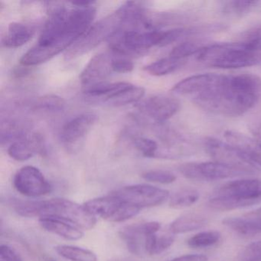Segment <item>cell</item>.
I'll use <instances>...</instances> for the list:
<instances>
[{
  "mask_svg": "<svg viewBox=\"0 0 261 261\" xmlns=\"http://www.w3.org/2000/svg\"><path fill=\"white\" fill-rule=\"evenodd\" d=\"M96 9L91 6L68 10L58 6L51 10L39 41L20 59V65L33 67L53 59L80 39L91 27Z\"/></svg>",
  "mask_w": 261,
  "mask_h": 261,
  "instance_id": "cell-1",
  "label": "cell"
},
{
  "mask_svg": "<svg viewBox=\"0 0 261 261\" xmlns=\"http://www.w3.org/2000/svg\"><path fill=\"white\" fill-rule=\"evenodd\" d=\"M261 99V77L256 74L220 75L207 91L192 99L210 112L238 117L254 108Z\"/></svg>",
  "mask_w": 261,
  "mask_h": 261,
  "instance_id": "cell-2",
  "label": "cell"
},
{
  "mask_svg": "<svg viewBox=\"0 0 261 261\" xmlns=\"http://www.w3.org/2000/svg\"><path fill=\"white\" fill-rule=\"evenodd\" d=\"M12 205L15 212L20 216L56 218L84 230H91L97 223L96 217L85 205L65 198H53L39 201L15 200Z\"/></svg>",
  "mask_w": 261,
  "mask_h": 261,
  "instance_id": "cell-3",
  "label": "cell"
},
{
  "mask_svg": "<svg viewBox=\"0 0 261 261\" xmlns=\"http://www.w3.org/2000/svg\"><path fill=\"white\" fill-rule=\"evenodd\" d=\"M261 202V180H235L217 189L209 200L214 210L226 212L248 207Z\"/></svg>",
  "mask_w": 261,
  "mask_h": 261,
  "instance_id": "cell-4",
  "label": "cell"
},
{
  "mask_svg": "<svg viewBox=\"0 0 261 261\" xmlns=\"http://www.w3.org/2000/svg\"><path fill=\"white\" fill-rule=\"evenodd\" d=\"M197 58L215 68L237 69L260 63L261 53L249 51L238 42L203 47Z\"/></svg>",
  "mask_w": 261,
  "mask_h": 261,
  "instance_id": "cell-5",
  "label": "cell"
},
{
  "mask_svg": "<svg viewBox=\"0 0 261 261\" xmlns=\"http://www.w3.org/2000/svg\"><path fill=\"white\" fill-rule=\"evenodd\" d=\"M127 4L122 6L112 14L93 24L89 30L77 39L67 53L68 59H74L89 53L105 40H109L120 30L126 20Z\"/></svg>",
  "mask_w": 261,
  "mask_h": 261,
  "instance_id": "cell-6",
  "label": "cell"
},
{
  "mask_svg": "<svg viewBox=\"0 0 261 261\" xmlns=\"http://www.w3.org/2000/svg\"><path fill=\"white\" fill-rule=\"evenodd\" d=\"M85 206L94 216L116 223L127 221L137 216L140 211L137 206L122 201L112 195L93 198L87 201Z\"/></svg>",
  "mask_w": 261,
  "mask_h": 261,
  "instance_id": "cell-7",
  "label": "cell"
},
{
  "mask_svg": "<svg viewBox=\"0 0 261 261\" xmlns=\"http://www.w3.org/2000/svg\"><path fill=\"white\" fill-rule=\"evenodd\" d=\"M111 195L141 209L163 204L169 198V192L149 185H134L121 188Z\"/></svg>",
  "mask_w": 261,
  "mask_h": 261,
  "instance_id": "cell-8",
  "label": "cell"
},
{
  "mask_svg": "<svg viewBox=\"0 0 261 261\" xmlns=\"http://www.w3.org/2000/svg\"><path fill=\"white\" fill-rule=\"evenodd\" d=\"M178 169L183 176L196 181H215L247 175L242 171L215 161L184 163Z\"/></svg>",
  "mask_w": 261,
  "mask_h": 261,
  "instance_id": "cell-9",
  "label": "cell"
},
{
  "mask_svg": "<svg viewBox=\"0 0 261 261\" xmlns=\"http://www.w3.org/2000/svg\"><path fill=\"white\" fill-rule=\"evenodd\" d=\"M205 145L207 152L215 162L231 166L247 175L255 173L257 170V168L245 155L227 143L209 138L206 140Z\"/></svg>",
  "mask_w": 261,
  "mask_h": 261,
  "instance_id": "cell-10",
  "label": "cell"
},
{
  "mask_svg": "<svg viewBox=\"0 0 261 261\" xmlns=\"http://www.w3.org/2000/svg\"><path fill=\"white\" fill-rule=\"evenodd\" d=\"M13 186L17 192L27 197H40L51 192V186L38 168L27 166L14 176Z\"/></svg>",
  "mask_w": 261,
  "mask_h": 261,
  "instance_id": "cell-11",
  "label": "cell"
},
{
  "mask_svg": "<svg viewBox=\"0 0 261 261\" xmlns=\"http://www.w3.org/2000/svg\"><path fill=\"white\" fill-rule=\"evenodd\" d=\"M139 111L156 123H163L173 117L180 109V102L175 97L165 95L152 96L143 100Z\"/></svg>",
  "mask_w": 261,
  "mask_h": 261,
  "instance_id": "cell-12",
  "label": "cell"
},
{
  "mask_svg": "<svg viewBox=\"0 0 261 261\" xmlns=\"http://www.w3.org/2000/svg\"><path fill=\"white\" fill-rule=\"evenodd\" d=\"M161 228V224L156 221L140 223L123 227L120 231L122 238L128 250L134 254H140L144 250V242L146 237L155 234Z\"/></svg>",
  "mask_w": 261,
  "mask_h": 261,
  "instance_id": "cell-13",
  "label": "cell"
},
{
  "mask_svg": "<svg viewBox=\"0 0 261 261\" xmlns=\"http://www.w3.org/2000/svg\"><path fill=\"white\" fill-rule=\"evenodd\" d=\"M113 53H101L93 57L80 75L82 85H90L103 82L113 71Z\"/></svg>",
  "mask_w": 261,
  "mask_h": 261,
  "instance_id": "cell-14",
  "label": "cell"
},
{
  "mask_svg": "<svg viewBox=\"0 0 261 261\" xmlns=\"http://www.w3.org/2000/svg\"><path fill=\"white\" fill-rule=\"evenodd\" d=\"M221 74H201L191 76L178 82L172 88V91L178 95L189 96L193 99L207 91L213 86Z\"/></svg>",
  "mask_w": 261,
  "mask_h": 261,
  "instance_id": "cell-15",
  "label": "cell"
},
{
  "mask_svg": "<svg viewBox=\"0 0 261 261\" xmlns=\"http://www.w3.org/2000/svg\"><path fill=\"white\" fill-rule=\"evenodd\" d=\"M226 143L245 155L253 164L261 166V141L235 131H226Z\"/></svg>",
  "mask_w": 261,
  "mask_h": 261,
  "instance_id": "cell-16",
  "label": "cell"
},
{
  "mask_svg": "<svg viewBox=\"0 0 261 261\" xmlns=\"http://www.w3.org/2000/svg\"><path fill=\"white\" fill-rule=\"evenodd\" d=\"M97 116L92 113L81 114L63 126L61 139L67 144H72L83 138L95 124Z\"/></svg>",
  "mask_w": 261,
  "mask_h": 261,
  "instance_id": "cell-17",
  "label": "cell"
},
{
  "mask_svg": "<svg viewBox=\"0 0 261 261\" xmlns=\"http://www.w3.org/2000/svg\"><path fill=\"white\" fill-rule=\"evenodd\" d=\"M45 152L43 140L38 134L25 136L23 138L14 142L8 149L10 156L16 161H25L36 154L43 155Z\"/></svg>",
  "mask_w": 261,
  "mask_h": 261,
  "instance_id": "cell-18",
  "label": "cell"
},
{
  "mask_svg": "<svg viewBox=\"0 0 261 261\" xmlns=\"http://www.w3.org/2000/svg\"><path fill=\"white\" fill-rule=\"evenodd\" d=\"M35 33L36 30L31 25L21 22H12L3 38V45L9 48H19L30 42Z\"/></svg>",
  "mask_w": 261,
  "mask_h": 261,
  "instance_id": "cell-19",
  "label": "cell"
},
{
  "mask_svg": "<svg viewBox=\"0 0 261 261\" xmlns=\"http://www.w3.org/2000/svg\"><path fill=\"white\" fill-rule=\"evenodd\" d=\"M39 224L42 228L50 233L59 235L69 241H77L84 236L83 231L74 224L62 220L51 218H39Z\"/></svg>",
  "mask_w": 261,
  "mask_h": 261,
  "instance_id": "cell-20",
  "label": "cell"
},
{
  "mask_svg": "<svg viewBox=\"0 0 261 261\" xmlns=\"http://www.w3.org/2000/svg\"><path fill=\"white\" fill-rule=\"evenodd\" d=\"M223 224L241 235L251 236L261 233V220L247 214L244 217L227 218Z\"/></svg>",
  "mask_w": 261,
  "mask_h": 261,
  "instance_id": "cell-21",
  "label": "cell"
},
{
  "mask_svg": "<svg viewBox=\"0 0 261 261\" xmlns=\"http://www.w3.org/2000/svg\"><path fill=\"white\" fill-rule=\"evenodd\" d=\"M207 224V219L196 214H187L175 219L170 225L171 233L173 234L193 231L202 228Z\"/></svg>",
  "mask_w": 261,
  "mask_h": 261,
  "instance_id": "cell-22",
  "label": "cell"
},
{
  "mask_svg": "<svg viewBox=\"0 0 261 261\" xmlns=\"http://www.w3.org/2000/svg\"><path fill=\"white\" fill-rule=\"evenodd\" d=\"M186 60H179L169 56L145 67V71L153 76H164L181 68Z\"/></svg>",
  "mask_w": 261,
  "mask_h": 261,
  "instance_id": "cell-23",
  "label": "cell"
},
{
  "mask_svg": "<svg viewBox=\"0 0 261 261\" xmlns=\"http://www.w3.org/2000/svg\"><path fill=\"white\" fill-rule=\"evenodd\" d=\"M175 241L173 233H166L161 236L155 234L146 237L144 242V250L149 255H158L169 249Z\"/></svg>",
  "mask_w": 261,
  "mask_h": 261,
  "instance_id": "cell-24",
  "label": "cell"
},
{
  "mask_svg": "<svg viewBox=\"0 0 261 261\" xmlns=\"http://www.w3.org/2000/svg\"><path fill=\"white\" fill-rule=\"evenodd\" d=\"M56 252L70 261H97V255L82 247L71 245H60L56 247Z\"/></svg>",
  "mask_w": 261,
  "mask_h": 261,
  "instance_id": "cell-25",
  "label": "cell"
},
{
  "mask_svg": "<svg viewBox=\"0 0 261 261\" xmlns=\"http://www.w3.org/2000/svg\"><path fill=\"white\" fill-rule=\"evenodd\" d=\"M144 94V88L132 85L129 88H126L115 97L108 100V103L113 106L117 107L137 103L143 98Z\"/></svg>",
  "mask_w": 261,
  "mask_h": 261,
  "instance_id": "cell-26",
  "label": "cell"
},
{
  "mask_svg": "<svg viewBox=\"0 0 261 261\" xmlns=\"http://www.w3.org/2000/svg\"><path fill=\"white\" fill-rule=\"evenodd\" d=\"M65 108V101L62 97L54 94H48L36 100L34 108L43 112H59Z\"/></svg>",
  "mask_w": 261,
  "mask_h": 261,
  "instance_id": "cell-27",
  "label": "cell"
},
{
  "mask_svg": "<svg viewBox=\"0 0 261 261\" xmlns=\"http://www.w3.org/2000/svg\"><path fill=\"white\" fill-rule=\"evenodd\" d=\"M199 198V193L195 189H183L174 194L170 198L169 205L174 208H184L195 204Z\"/></svg>",
  "mask_w": 261,
  "mask_h": 261,
  "instance_id": "cell-28",
  "label": "cell"
},
{
  "mask_svg": "<svg viewBox=\"0 0 261 261\" xmlns=\"http://www.w3.org/2000/svg\"><path fill=\"white\" fill-rule=\"evenodd\" d=\"M221 233L216 230L202 231L188 240V245L192 248H204L215 245L221 239Z\"/></svg>",
  "mask_w": 261,
  "mask_h": 261,
  "instance_id": "cell-29",
  "label": "cell"
},
{
  "mask_svg": "<svg viewBox=\"0 0 261 261\" xmlns=\"http://www.w3.org/2000/svg\"><path fill=\"white\" fill-rule=\"evenodd\" d=\"M257 4V1H228L224 4V12L230 16H243L251 11Z\"/></svg>",
  "mask_w": 261,
  "mask_h": 261,
  "instance_id": "cell-30",
  "label": "cell"
},
{
  "mask_svg": "<svg viewBox=\"0 0 261 261\" xmlns=\"http://www.w3.org/2000/svg\"><path fill=\"white\" fill-rule=\"evenodd\" d=\"M203 47L193 42H186L174 47L169 56L179 60H186V58L198 55Z\"/></svg>",
  "mask_w": 261,
  "mask_h": 261,
  "instance_id": "cell-31",
  "label": "cell"
},
{
  "mask_svg": "<svg viewBox=\"0 0 261 261\" xmlns=\"http://www.w3.org/2000/svg\"><path fill=\"white\" fill-rule=\"evenodd\" d=\"M240 42L246 49L253 53H261V25L247 32Z\"/></svg>",
  "mask_w": 261,
  "mask_h": 261,
  "instance_id": "cell-32",
  "label": "cell"
},
{
  "mask_svg": "<svg viewBox=\"0 0 261 261\" xmlns=\"http://www.w3.org/2000/svg\"><path fill=\"white\" fill-rule=\"evenodd\" d=\"M134 144L136 149L144 156L152 158L158 155V144L151 139L137 137L134 140Z\"/></svg>",
  "mask_w": 261,
  "mask_h": 261,
  "instance_id": "cell-33",
  "label": "cell"
},
{
  "mask_svg": "<svg viewBox=\"0 0 261 261\" xmlns=\"http://www.w3.org/2000/svg\"><path fill=\"white\" fill-rule=\"evenodd\" d=\"M142 177L146 181L160 184H171L176 179V176L169 171L151 170L142 174Z\"/></svg>",
  "mask_w": 261,
  "mask_h": 261,
  "instance_id": "cell-34",
  "label": "cell"
},
{
  "mask_svg": "<svg viewBox=\"0 0 261 261\" xmlns=\"http://www.w3.org/2000/svg\"><path fill=\"white\" fill-rule=\"evenodd\" d=\"M114 55L113 71L117 73H129L134 70V63L125 56Z\"/></svg>",
  "mask_w": 261,
  "mask_h": 261,
  "instance_id": "cell-35",
  "label": "cell"
},
{
  "mask_svg": "<svg viewBox=\"0 0 261 261\" xmlns=\"http://www.w3.org/2000/svg\"><path fill=\"white\" fill-rule=\"evenodd\" d=\"M261 259V241H256L247 246L243 253L241 261Z\"/></svg>",
  "mask_w": 261,
  "mask_h": 261,
  "instance_id": "cell-36",
  "label": "cell"
},
{
  "mask_svg": "<svg viewBox=\"0 0 261 261\" xmlns=\"http://www.w3.org/2000/svg\"><path fill=\"white\" fill-rule=\"evenodd\" d=\"M186 32V30L181 28L163 31V40H162L161 46L160 47L166 46V45H170V44L176 42L178 39L184 36Z\"/></svg>",
  "mask_w": 261,
  "mask_h": 261,
  "instance_id": "cell-37",
  "label": "cell"
},
{
  "mask_svg": "<svg viewBox=\"0 0 261 261\" xmlns=\"http://www.w3.org/2000/svg\"><path fill=\"white\" fill-rule=\"evenodd\" d=\"M0 256L3 261H22L20 255L8 245H1Z\"/></svg>",
  "mask_w": 261,
  "mask_h": 261,
  "instance_id": "cell-38",
  "label": "cell"
},
{
  "mask_svg": "<svg viewBox=\"0 0 261 261\" xmlns=\"http://www.w3.org/2000/svg\"><path fill=\"white\" fill-rule=\"evenodd\" d=\"M207 257L204 255L188 254L178 256L170 261H207Z\"/></svg>",
  "mask_w": 261,
  "mask_h": 261,
  "instance_id": "cell-39",
  "label": "cell"
},
{
  "mask_svg": "<svg viewBox=\"0 0 261 261\" xmlns=\"http://www.w3.org/2000/svg\"><path fill=\"white\" fill-rule=\"evenodd\" d=\"M250 215L255 217V218H258V219L261 220V207L256 209V210L253 211V212H250Z\"/></svg>",
  "mask_w": 261,
  "mask_h": 261,
  "instance_id": "cell-40",
  "label": "cell"
},
{
  "mask_svg": "<svg viewBox=\"0 0 261 261\" xmlns=\"http://www.w3.org/2000/svg\"><path fill=\"white\" fill-rule=\"evenodd\" d=\"M108 261H134L132 259H122V258H114V259H108Z\"/></svg>",
  "mask_w": 261,
  "mask_h": 261,
  "instance_id": "cell-41",
  "label": "cell"
},
{
  "mask_svg": "<svg viewBox=\"0 0 261 261\" xmlns=\"http://www.w3.org/2000/svg\"><path fill=\"white\" fill-rule=\"evenodd\" d=\"M47 261H56V260H55V259H51V258H49V259H48V260H47Z\"/></svg>",
  "mask_w": 261,
  "mask_h": 261,
  "instance_id": "cell-42",
  "label": "cell"
},
{
  "mask_svg": "<svg viewBox=\"0 0 261 261\" xmlns=\"http://www.w3.org/2000/svg\"><path fill=\"white\" fill-rule=\"evenodd\" d=\"M253 261H261V259H257V260H253Z\"/></svg>",
  "mask_w": 261,
  "mask_h": 261,
  "instance_id": "cell-43",
  "label": "cell"
}]
</instances>
